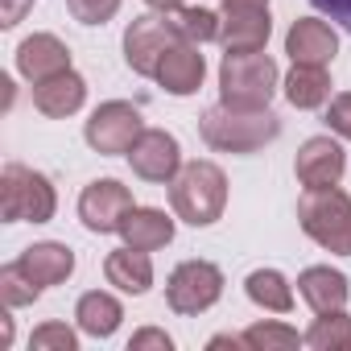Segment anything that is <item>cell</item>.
<instances>
[{"mask_svg":"<svg viewBox=\"0 0 351 351\" xmlns=\"http://www.w3.org/2000/svg\"><path fill=\"white\" fill-rule=\"evenodd\" d=\"M199 132H203V141L215 153H256V149H265L269 141L281 136V120L269 108H228V104H215V108L203 112Z\"/></svg>","mask_w":351,"mask_h":351,"instance_id":"1","label":"cell"},{"mask_svg":"<svg viewBox=\"0 0 351 351\" xmlns=\"http://www.w3.org/2000/svg\"><path fill=\"white\" fill-rule=\"evenodd\" d=\"M169 203L182 223L191 228H211L223 207H228V173L215 161H191L178 169V178L169 182Z\"/></svg>","mask_w":351,"mask_h":351,"instance_id":"2","label":"cell"},{"mask_svg":"<svg viewBox=\"0 0 351 351\" xmlns=\"http://www.w3.org/2000/svg\"><path fill=\"white\" fill-rule=\"evenodd\" d=\"M298 223L318 248L351 256V199L339 186H306L298 199Z\"/></svg>","mask_w":351,"mask_h":351,"instance_id":"3","label":"cell"},{"mask_svg":"<svg viewBox=\"0 0 351 351\" xmlns=\"http://www.w3.org/2000/svg\"><path fill=\"white\" fill-rule=\"evenodd\" d=\"M277 83H281V71L265 50L223 54L219 62V104L228 108H269Z\"/></svg>","mask_w":351,"mask_h":351,"instance_id":"4","label":"cell"},{"mask_svg":"<svg viewBox=\"0 0 351 351\" xmlns=\"http://www.w3.org/2000/svg\"><path fill=\"white\" fill-rule=\"evenodd\" d=\"M58 211V195L46 173L9 161L0 169V215L5 223H50Z\"/></svg>","mask_w":351,"mask_h":351,"instance_id":"5","label":"cell"},{"mask_svg":"<svg viewBox=\"0 0 351 351\" xmlns=\"http://www.w3.org/2000/svg\"><path fill=\"white\" fill-rule=\"evenodd\" d=\"M178 42H182V34H178V25H173V17L153 9V13L136 17L124 29V62H128V71L153 79L157 66H161V58L178 46Z\"/></svg>","mask_w":351,"mask_h":351,"instance_id":"6","label":"cell"},{"mask_svg":"<svg viewBox=\"0 0 351 351\" xmlns=\"http://www.w3.org/2000/svg\"><path fill=\"white\" fill-rule=\"evenodd\" d=\"M223 298V269L211 261H182L165 281V302L173 314H203Z\"/></svg>","mask_w":351,"mask_h":351,"instance_id":"7","label":"cell"},{"mask_svg":"<svg viewBox=\"0 0 351 351\" xmlns=\"http://www.w3.org/2000/svg\"><path fill=\"white\" fill-rule=\"evenodd\" d=\"M141 132H145L141 108L128 104V99H108V104H99V108L91 112L87 128H83L87 145H91L95 153H104V157H120V153H128V149L136 145Z\"/></svg>","mask_w":351,"mask_h":351,"instance_id":"8","label":"cell"},{"mask_svg":"<svg viewBox=\"0 0 351 351\" xmlns=\"http://www.w3.org/2000/svg\"><path fill=\"white\" fill-rule=\"evenodd\" d=\"M124 157H128L132 173L145 178V182H173V178H178V169H182L178 136L165 132V128H145Z\"/></svg>","mask_w":351,"mask_h":351,"instance_id":"9","label":"cell"},{"mask_svg":"<svg viewBox=\"0 0 351 351\" xmlns=\"http://www.w3.org/2000/svg\"><path fill=\"white\" fill-rule=\"evenodd\" d=\"M132 207H136V203H132V191L120 186L116 178H99V182H91V186L79 195V219H83V228L95 232V236L120 232V223H124V215H128Z\"/></svg>","mask_w":351,"mask_h":351,"instance_id":"10","label":"cell"},{"mask_svg":"<svg viewBox=\"0 0 351 351\" xmlns=\"http://www.w3.org/2000/svg\"><path fill=\"white\" fill-rule=\"evenodd\" d=\"M273 34L269 21V5H223L219 13V46L228 54H248V50H265Z\"/></svg>","mask_w":351,"mask_h":351,"instance_id":"11","label":"cell"},{"mask_svg":"<svg viewBox=\"0 0 351 351\" xmlns=\"http://www.w3.org/2000/svg\"><path fill=\"white\" fill-rule=\"evenodd\" d=\"M343 169H347V153L330 136H310L293 157V173L302 186H339Z\"/></svg>","mask_w":351,"mask_h":351,"instance_id":"12","label":"cell"},{"mask_svg":"<svg viewBox=\"0 0 351 351\" xmlns=\"http://www.w3.org/2000/svg\"><path fill=\"white\" fill-rule=\"evenodd\" d=\"M285 54L306 66H330L339 54V34L322 17H298L285 34Z\"/></svg>","mask_w":351,"mask_h":351,"instance_id":"13","label":"cell"},{"mask_svg":"<svg viewBox=\"0 0 351 351\" xmlns=\"http://www.w3.org/2000/svg\"><path fill=\"white\" fill-rule=\"evenodd\" d=\"M153 79H157L169 95H195V91L203 87V79H207V58L199 54L195 42H178V46L161 58V66H157Z\"/></svg>","mask_w":351,"mask_h":351,"instance_id":"14","label":"cell"},{"mask_svg":"<svg viewBox=\"0 0 351 351\" xmlns=\"http://www.w3.org/2000/svg\"><path fill=\"white\" fill-rule=\"evenodd\" d=\"M17 71L29 79V83H42V79H54L62 71H71V50L62 38L54 34H34L17 46Z\"/></svg>","mask_w":351,"mask_h":351,"instance_id":"15","label":"cell"},{"mask_svg":"<svg viewBox=\"0 0 351 351\" xmlns=\"http://www.w3.org/2000/svg\"><path fill=\"white\" fill-rule=\"evenodd\" d=\"M83 104H87V83H83V75H75V71H62V75H54V79L34 83V108H38L42 116H50V120H66V116H75Z\"/></svg>","mask_w":351,"mask_h":351,"instance_id":"16","label":"cell"},{"mask_svg":"<svg viewBox=\"0 0 351 351\" xmlns=\"http://www.w3.org/2000/svg\"><path fill=\"white\" fill-rule=\"evenodd\" d=\"M17 265L46 289V285H62L75 273V252L66 244H58V240H42V244H29L17 256Z\"/></svg>","mask_w":351,"mask_h":351,"instance_id":"17","label":"cell"},{"mask_svg":"<svg viewBox=\"0 0 351 351\" xmlns=\"http://www.w3.org/2000/svg\"><path fill=\"white\" fill-rule=\"evenodd\" d=\"M120 236L128 248H141V252H157L173 240V219L161 211V207H132L120 223Z\"/></svg>","mask_w":351,"mask_h":351,"instance_id":"18","label":"cell"},{"mask_svg":"<svg viewBox=\"0 0 351 351\" xmlns=\"http://www.w3.org/2000/svg\"><path fill=\"white\" fill-rule=\"evenodd\" d=\"M104 277H108V285H116L120 293L141 298V293H149V285H153V261H149V252L124 244V248L108 252V261H104Z\"/></svg>","mask_w":351,"mask_h":351,"instance_id":"19","label":"cell"},{"mask_svg":"<svg viewBox=\"0 0 351 351\" xmlns=\"http://www.w3.org/2000/svg\"><path fill=\"white\" fill-rule=\"evenodd\" d=\"M298 293L306 298V306L314 310V314H322V310H343V302H347V277L339 273V269H330V265H310L302 277H298Z\"/></svg>","mask_w":351,"mask_h":351,"instance_id":"20","label":"cell"},{"mask_svg":"<svg viewBox=\"0 0 351 351\" xmlns=\"http://www.w3.org/2000/svg\"><path fill=\"white\" fill-rule=\"evenodd\" d=\"M75 318H79V330H83V335H91V339H112V335L120 330L124 306H120L112 293L91 289V293H83V298H79Z\"/></svg>","mask_w":351,"mask_h":351,"instance_id":"21","label":"cell"},{"mask_svg":"<svg viewBox=\"0 0 351 351\" xmlns=\"http://www.w3.org/2000/svg\"><path fill=\"white\" fill-rule=\"evenodd\" d=\"M285 99L302 112L310 108H322L330 99V75L326 66H306V62H293V71L285 75Z\"/></svg>","mask_w":351,"mask_h":351,"instance_id":"22","label":"cell"},{"mask_svg":"<svg viewBox=\"0 0 351 351\" xmlns=\"http://www.w3.org/2000/svg\"><path fill=\"white\" fill-rule=\"evenodd\" d=\"M244 293H248V302L261 306V310H273V314H289V310H293V285H289L285 273H277V269H256V273H248Z\"/></svg>","mask_w":351,"mask_h":351,"instance_id":"23","label":"cell"},{"mask_svg":"<svg viewBox=\"0 0 351 351\" xmlns=\"http://www.w3.org/2000/svg\"><path fill=\"white\" fill-rule=\"evenodd\" d=\"M306 347H314V351H351V314L322 310L306 330Z\"/></svg>","mask_w":351,"mask_h":351,"instance_id":"24","label":"cell"},{"mask_svg":"<svg viewBox=\"0 0 351 351\" xmlns=\"http://www.w3.org/2000/svg\"><path fill=\"white\" fill-rule=\"evenodd\" d=\"M298 343H306V335H298L285 322H252L244 330V347L248 351H293Z\"/></svg>","mask_w":351,"mask_h":351,"instance_id":"25","label":"cell"},{"mask_svg":"<svg viewBox=\"0 0 351 351\" xmlns=\"http://www.w3.org/2000/svg\"><path fill=\"white\" fill-rule=\"evenodd\" d=\"M169 17H173V25H178L182 42L203 46V42H215V38H219V13H211V9H191V5H182L178 13H169Z\"/></svg>","mask_w":351,"mask_h":351,"instance_id":"26","label":"cell"},{"mask_svg":"<svg viewBox=\"0 0 351 351\" xmlns=\"http://www.w3.org/2000/svg\"><path fill=\"white\" fill-rule=\"evenodd\" d=\"M38 293H42V285L17 261L0 269V298H5V306H29V302H38Z\"/></svg>","mask_w":351,"mask_h":351,"instance_id":"27","label":"cell"},{"mask_svg":"<svg viewBox=\"0 0 351 351\" xmlns=\"http://www.w3.org/2000/svg\"><path fill=\"white\" fill-rule=\"evenodd\" d=\"M29 347H34V351H75V347H79V335H75L66 322H42V326L29 335Z\"/></svg>","mask_w":351,"mask_h":351,"instance_id":"28","label":"cell"},{"mask_svg":"<svg viewBox=\"0 0 351 351\" xmlns=\"http://www.w3.org/2000/svg\"><path fill=\"white\" fill-rule=\"evenodd\" d=\"M66 9L79 25H108L120 13V0H66Z\"/></svg>","mask_w":351,"mask_h":351,"instance_id":"29","label":"cell"},{"mask_svg":"<svg viewBox=\"0 0 351 351\" xmlns=\"http://www.w3.org/2000/svg\"><path fill=\"white\" fill-rule=\"evenodd\" d=\"M326 124H330L335 136L351 141V91H343V95L330 99V108H326Z\"/></svg>","mask_w":351,"mask_h":351,"instance_id":"30","label":"cell"},{"mask_svg":"<svg viewBox=\"0 0 351 351\" xmlns=\"http://www.w3.org/2000/svg\"><path fill=\"white\" fill-rule=\"evenodd\" d=\"M310 5H314L322 17H330L339 29H347V34H351V0H310Z\"/></svg>","mask_w":351,"mask_h":351,"instance_id":"31","label":"cell"},{"mask_svg":"<svg viewBox=\"0 0 351 351\" xmlns=\"http://www.w3.org/2000/svg\"><path fill=\"white\" fill-rule=\"evenodd\" d=\"M145 347H157V351H169V347H173V339H169L165 330H157V326H145V330H136V335L128 339V351H145Z\"/></svg>","mask_w":351,"mask_h":351,"instance_id":"32","label":"cell"},{"mask_svg":"<svg viewBox=\"0 0 351 351\" xmlns=\"http://www.w3.org/2000/svg\"><path fill=\"white\" fill-rule=\"evenodd\" d=\"M29 9H34V0H0V25L13 29V25H17Z\"/></svg>","mask_w":351,"mask_h":351,"instance_id":"33","label":"cell"},{"mask_svg":"<svg viewBox=\"0 0 351 351\" xmlns=\"http://www.w3.org/2000/svg\"><path fill=\"white\" fill-rule=\"evenodd\" d=\"M207 347H211V351H219V347H232V351H236V347H244V335H215Z\"/></svg>","mask_w":351,"mask_h":351,"instance_id":"34","label":"cell"},{"mask_svg":"<svg viewBox=\"0 0 351 351\" xmlns=\"http://www.w3.org/2000/svg\"><path fill=\"white\" fill-rule=\"evenodd\" d=\"M145 5H149V9H157V13H178L186 0H145Z\"/></svg>","mask_w":351,"mask_h":351,"instance_id":"35","label":"cell"},{"mask_svg":"<svg viewBox=\"0 0 351 351\" xmlns=\"http://www.w3.org/2000/svg\"><path fill=\"white\" fill-rule=\"evenodd\" d=\"M223 5H269V0H223Z\"/></svg>","mask_w":351,"mask_h":351,"instance_id":"36","label":"cell"}]
</instances>
